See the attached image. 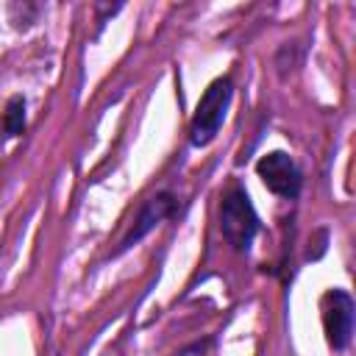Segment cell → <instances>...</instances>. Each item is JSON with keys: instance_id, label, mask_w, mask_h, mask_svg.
Listing matches in <instances>:
<instances>
[{"instance_id": "277c9868", "label": "cell", "mask_w": 356, "mask_h": 356, "mask_svg": "<svg viewBox=\"0 0 356 356\" xmlns=\"http://www.w3.org/2000/svg\"><path fill=\"white\" fill-rule=\"evenodd\" d=\"M323 328L334 350H345L353 337V300L345 289H331L323 298Z\"/></svg>"}, {"instance_id": "5b68a950", "label": "cell", "mask_w": 356, "mask_h": 356, "mask_svg": "<svg viewBox=\"0 0 356 356\" xmlns=\"http://www.w3.org/2000/svg\"><path fill=\"white\" fill-rule=\"evenodd\" d=\"M172 209H175V197L170 195V192H161V195H156V197H150L145 206H142V211H139V217H136V222H134V228L128 231V236L120 242V250L117 253H122V250H128L131 245H136L142 236H147L164 217H170L172 214Z\"/></svg>"}, {"instance_id": "7a4b0ae2", "label": "cell", "mask_w": 356, "mask_h": 356, "mask_svg": "<svg viewBox=\"0 0 356 356\" xmlns=\"http://www.w3.org/2000/svg\"><path fill=\"white\" fill-rule=\"evenodd\" d=\"M220 231L225 242L234 250H248L256 231H259V214L242 186H231L220 203Z\"/></svg>"}, {"instance_id": "3957f363", "label": "cell", "mask_w": 356, "mask_h": 356, "mask_svg": "<svg viewBox=\"0 0 356 356\" xmlns=\"http://www.w3.org/2000/svg\"><path fill=\"white\" fill-rule=\"evenodd\" d=\"M256 172H259V178L264 181V186H267L273 195L286 197V200H292V197L300 195L303 175H300V170H298V164L292 161L289 153L273 150V153L261 156V159L256 161Z\"/></svg>"}, {"instance_id": "6da1fadb", "label": "cell", "mask_w": 356, "mask_h": 356, "mask_svg": "<svg viewBox=\"0 0 356 356\" xmlns=\"http://www.w3.org/2000/svg\"><path fill=\"white\" fill-rule=\"evenodd\" d=\"M231 95H234L231 78H217V81L209 83V89L203 92V97H200V103L192 114V122H189V142L195 147H206L217 136V131L225 122Z\"/></svg>"}, {"instance_id": "8992f818", "label": "cell", "mask_w": 356, "mask_h": 356, "mask_svg": "<svg viewBox=\"0 0 356 356\" xmlns=\"http://www.w3.org/2000/svg\"><path fill=\"white\" fill-rule=\"evenodd\" d=\"M22 131H25V97L14 95V97H8L6 111L0 117V136L3 139H14Z\"/></svg>"}, {"instance_id": "52a82bcc", "label": "cell", "mask_w": 356, "mask_h": 356, "mask_svg": "<svg viewBox=\"0 0 356 356\" xmlns=\"http://www.w3.org/2000/svg\"><path fill=\"white\" fill-rule=\"evenodd\" d=\"M211 348V339H200V342H192L189 348H184L178 356H206Z\"/></svg>"}]
</instances>
